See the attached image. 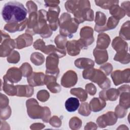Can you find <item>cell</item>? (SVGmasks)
Here are the masks:
<instances>
[{
	"mask_svg": "<svg viewBox=\"0 0 130 130\" xmlns=\"http://www.w3.org/2000/svg\"><path fill=\"white\" fill-rule=\"evenodd\" d=\"M27 14V11L23 5L16 1L6 3L2 11L3 19L9 23L22 22L26 19Z\"/></svg>",
	"mask_w": 130,
	"mask_h": 130,
	"instance_id": "cell-1",
	"label": "cell"
},
{
	"mask_svg": "<svg viewBox=\"0 0 130 130\" xmlns=\"http://www.w3.org/2000/svg\"><path fill=\"white\" fill-rule=\"evenodd\" d=\"M60 33L62 35L72 37L78 27V23L75 19L71 18V15L68 13H63L60 18Z\"/></svg>",
	"mask_w": 130,
	"mask_h": 130,
	"instance_id": "cell-2",
	"label": "cell"
},
{
	"mask_svg": "<svg viewBox=\"0 0 130 130\" xmlns=\"http://www.w3.org/2000/svg\"><path fill=\"white\" fill-rule=\"evenodd\" d=\"M60 12L59 7L57 6L50 7L47 13V18L50 23L51 30H55L58 26V16Z\"/></svg>",
	"mask_w": 130,
	"mask_h": 130,
	"instance_id": "cell-3",
	"label": "cell"
},
{
	"mask_svg": "<svg viewBox=\"0 0 130 130\" xmlns=\"http://www.w3.org/2000/svg\"><path fill=\"white\" fill-rule=\"evenodd\" d=\"M129 70L127 69L121 72L116 71L112 73V78L115 85H118L123 82H129Z\"/></svg>",
	"mask_w": 130,
	"mask_h": 130,
	"instance_id": "cell-4",
	"label": "cell"
},
{
	"mask_svg": "<svg viewBox=\"0 0 130 130\" xmlns=\"http://www.w3.org/2000/svg\"><path fill=\"white\" fill-rule=\"evenodd\" d=\"M58 60L56 56H48L46 59V74H53L56 77H57L59 70L57 68Z\"/></svg>",
	"mask_w": 130,
	"mask_h": 130,
	"instance_id": "cell-5",
	"label": "cell"
},
{
	"mask_svg": "<svg viewBox=\"0 0 130 130\" xmlns=\"http://www.w3.org/2000/svg\"><path fill=\"white\" fill-rule=\"evenodd\" d=\"M77 81V76L76 73L72 71L66 72L61 80V84L66 87H70L74 86Z\"/></svg>",
	"mask_w": 130,
	"mask_h": 130,
	"instance_id": "cell-6",
	"label": "cell"
},
{
	"mask_svg": "<svg viewBox=\"0 0 130 130\" xmlns=\"http://www.w3.org/2000/svg\"><path fill=\"white\" fill-rule=\"evenodd\" d=\"M44 76L43 73H34L31 76L27 77V82L30 86H42L44 84Z\"/></svg>",
	"mask_w": 130,
	"mask_h": 130,
	"instance_id": "cell-7",
	"label": "cell"
},
{
	"mask_svg": "<svg viewBox=\"0 0 130 130\" xmlns=\"http://www.w3.org/2000/svg\"><path fill=\"white\" fill-rule=\"evenodd\" d=\"M65 108L69 112L76 111L79 107L80 103L79 100L76 98L71 97L68 99L65 102Z\"/></svg>",
	"mask_w": 130,
	"mask_h": 130,
	"instance_id": "cell-8",
	"label": "cell"
},
{
	"mask_svg": "<svg viewBox=\"0 0 130 130\" xmlns=\"http://www.w3.org/2000/svg\"><path fill=\"white\" fill-rule=\"evenodd\" d=\"M106 21V17L105 15L101 12H96L95 18L96 25L94 28L95 30L98 32L102 31V29L104 27Z\"/></svg>",
	"mask_w": 130,
	"mask_h": 130,
	"instance_id": "cell-9",
	"label": "cell"
},
{
	"mask_svg": "<svg viewBox=\"0 0 130 130\" xmlns=\"http://www.w3.org/2000/svg\"><path fill=\"white\" fill-rule=\"evenodd\" d=\"M76 43V40H73L72 41L68 42L67 43V50L68 54L71 55H78L80 52V48H82L81 45L78 41H77V45L75 46Z\"/></svg>",
	"mask_w": 130,
	"mask_h": 130,
	"instance_id": "cell-10",
	"label": "cell"
},
{
	"mask_svg": "<svg viewBox=\"0 0 130 130\" xmlns=\"http://www.w3.org/2000/svg\"><path fill=\"white\" fill-rule=\"evenodd\" d=\"M75 64L76 67L79 69H85L86 68H92L94 66V62L92 60L87 58H79L75 60Z\"/></svg>",
	"mask_w": 130,
	"mask_h": 130,
	"instance_id": "cell-11",
	"label": "cell"
},
{
	"mask_svg": "<svg viewBox=\"0 0 130 130\" xmlns=\"http://www.w3.org/2000/svg\"><path fill=\"white\" fill-rule=\"evenodd\" d=\"M98 38L102 40V41L98 40L96 47L98 49L102 47V49L107 48L109 43L110 42V39L109 36L105 34H101L98 36Z\"/></svg>",
	"mask_w": 130,
	"mask_h": 130,
	"instance_id": "cell-12",
	"label": "cell"
},
{
	"mask_svg": "<svg viewBox=\"0 0 130 130\" xmlns=\"http://www.w3.org/2000/svg\"><path fill=\"white\" fill-rule=\"evenodd\" d=\"M109 13L111 15H114L113 17L114 16V17L117 18L118 20L123 18L125 14L124 11L122 8H120L117 4L113 5L109 9Z\"/></svg>",
	"mask_w": 130,
	"mask_h": 130,
	"instance_id": "cell-13",
	"label": "cell"
},
{
	"mask_svg": "<svg viewBox=\"0 0 130 130\" xmlns=\"http://www.w3.org/2000/svg\"><path fill=\"white\" fill-rule=\"evenodd\" d=\"M101 105H106V103L103 101L102 100L97 98L93 99L90 102V107L92 111L94 112H98L101 111L102 109H103L105 106H101Z\"/></svg>",
	"mask_w": 130,
	"mask_h": 130,
	"instance_id": "cell-14",
	"label": "cell"
},
{
	"mask_svg": "<svg viewBox=\"0 0 130 130\" xmlns=\"http://www.w3.org/2000/svg\"><path fill=\"white\" fill-rule=\"evenodd\" d=\"M96 5L104 9H110L113 5L118 4L119 1H95Z\"/></svg>",
	"mask_w": 130,
	"mask_h": 130,
	"instance_id": "cell-15",
	"label": "cell"
},
{
	"mask_svg": "<svg viewBox=\"0 0 130 130\" xmlns=\"http://www.w3.org/2000/svg\"><path fill=\"white\" fill-rule=\"evenodd\" d=\"M129 21H127L123 24L122 26H121L120 31L119 32V36L122 37L123 39L129 40Z\"/></svg>",
	"mask_w": 130,
	"mask_h": 130,
	"instance_id": "cell-16",
	"label": "cell"
},
{
	"mask_svg": "<svg viewBox=\"0 0 130 130\" xmlns=\"http://www.w3.org/2000/svg\"><path fill=\"white\" fill-rule=\"evenodd\" d=\"M129 92L127 93H123L121 96L120 99V105H123V106L128 109L129 107Z\"/></svg>",
	"mask_w": 130,
	"mask_h": 130,
	"instance_id": "cell-17",
	"label": "cell"
},
{
	"mask_svg": "<svg viewBox=\"0 0 130 130\" xmlns=\"http://www.w3.org/2000/svg\"><path fill=\"white\" fill-rule=\"evenodd\" d=\"M84 90L82 88H74L72 89L71 90V93L72 94H74L77 96H78V98L80 99L81 101H85L87 99L81 95V93L83 92Z\"/></svg>",
	"mask_w": 130,
	"mask_h": 130,
	"instance_id": "cell-18",
	"label": "cell"
},
{
	"mask_svg": "<svg viewBox=\"0 0 130 130\" xmlns=\"http://www.w3.org/2000/svg\"><path fill=\"white\" fill-rule=\"evenodd\" d=\"M47 88L52 92L54 93H56L58 92H59L61 90V88L59 86V85L56 83L55 81H53L52 83H50L49 84H48L47 85Z\"/></svg>",
	"mask_w": 130,
	"mask_h": 130,
	"instance_id": "cell-19",
	"label": "cell"
},
{
	"mask_svg": "<svg viewBox=\"0 0 130 130\" xmlns=\"http://www.w3.org/2000/svg\"><path fill=\"white\" fill-rule=\"evenodd\" d=\"M37 97L40 101L44 102L48 100L49 97V94L46 90H41L38 92Z\"/></svg>",
	"mask_w": 130,
	"mask_h": 130,
	"instance_id": "cell-20",
	"label": "cell"
},
{
	"mask_svg": "<svg viewBox=\"0 0 130 130\" xmlns=\"http://www.w3.org/2000/svg\"><path fill=\"white\" fill-rule=\"evenodd\" d=\"M26 6L28 8L29 12L31 11V13H33L34 12H36L37 10V6L34 2L31 1H28L26 3Z\"/></svg>",
	"mask_w": 130,
	"mask_h": 130,
	"instance_id": "cell-21",
	"label": "cell"
},
{
	"mask_svg": "<svg viewBox=\"0 0 130 130\" xmlns=\"http://www.w3.org/2000/svg\"><path fill=\"white\" fill-rule=\"evenodd\" d=\"M86 87L90 89V90H87V91L89 93V94H90V95H94V94H95V91H96V88H95V87L94 86V85H93V84H91V83L88 84L86 85Z\"/></svg>",
	"mask_w": 130,
	"mask_h": 130,
	"instance_id": "cell-22",
	"label": "cell"
},
{
	"mask_svg": "<svg viewBox=\"0 0 130 130\" xmlns=\"http://www.w3.org/2000/svg\"><path fill=\"white\" fill-rule=\"evenodd\" d=\"M45 3V6L46 7H52L55 6H57L59 4V1H44Z\"/></svg>",
	"mask_w": 130,
	"mask_h": 130,
	"instance_id": "cell-23",
	"label": "cell"
},
{
	"mask_svg": "<svg viewBox=\"0 0 130 130\" xmlns=\"http://www.w3.org/2000/svg\"><path fill=\"white\" fill-rule=\"evenodd\" d=\"M129 1H127V2H124L121 4V7L122 9L124 10H125L126 12V9H127V15L129 17Z\"/></svg>",
	"mask_w": 130,
	"mask_h": 130,
	"instance_id": "cell-24",
	"label": "cell"
}]
</instances>
